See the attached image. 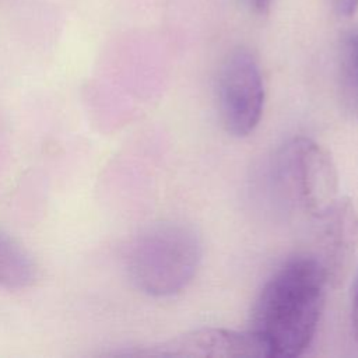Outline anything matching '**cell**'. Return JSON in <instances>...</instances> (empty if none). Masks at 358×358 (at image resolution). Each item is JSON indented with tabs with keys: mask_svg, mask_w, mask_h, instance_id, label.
Here are the masks:
<instances>
[{
	"mask_svg": "<svg viewBox=\"0 0 358 358\" xmlns=\"http://www.w3.org/2000/svg\"><path fill=\"white\" fill-rule=\"evenodd\" d=\"M327 287L326 273L313 253L292 256L270 275L255 302L250 327L270 357L294 358L309 348Z\"/></svg>",
	"mask_w": 358,
	"mask_h": 358,
	"instance_id": "1",
	"label": "cell"
},
{
	"mask_svg": "<svg viewBox=\"0 0 358 358\" xmlns=\"http://www.w3.org/2000/svg\"><path fill=\"white\" fill-rule=\"evenodd\" d=\"M201 260V242L193 228L161 222L141 231L126 249L130 281L151 296H171L189 285Z\"/></svg>",
	"mask_w": 358,
	"mask_h": 358,
	"instance_id": "2",
	"label": "cell"
},
{
	"mask_svg": "<svg viewBox=\"0 0 358 358\" xmlns=\"http://www.w3.org/2000/svg\"><path fill=\"white\" fill-rule=\"evenodd\" d=\"M277 175L288 196L310 217H322L338 199V173L330 152L299 136L278 152Z\"/></svg>",
	"mask_w": 358,
	"mask_h": 358,
	"instance_id": "3",
	"label": "cell"
},
{
	"mask_svg": "<svg viewBox=\"0 0 358 358\" xmlns=\"http://www.w3.org/2000/svg\"><path fill=\"white\" fill-rule=\"evenodd\" d=\"M264 83L256 57L245 48L231 50L217 77V102L225 130L235 137L249 136L264 109Z\"/></svg>",
	"mask_w": 358,
	"mask_h": 358,
	"instance_id": "4",
	"label": "cell"
},
{
	"mask_svg": "<svg viewBox=\"0 0 358 358\" xmlns=\"http://www.w3.org/2000/svg\"><path fill=\"white\" fill-rule=\"evenodd\" d=\"M134 355L185 357V358H267L268 350L263 340L253 331H235L227 329L204 327L176 336L147 351Z\"/></svg>",
	"mask_w": 358,
	"mask_h": 358,
	"instance_id": "5",
	"label": "cell"
},
{
	"mask_svg": "<svg viewBox=\"0 0 358 358\" xmlns=\"http://www.w3.org/2000/svg\"><path fill=\"white\" fill-rule=\"evenodd\" d=\"M315 257L322 264L329 285L340 287L350 273L358 245V213L348 197L337 201L319 218Z\"/></svg>",
	"mask_w": 358,
	"mask_h": 358,
	"instance_id": "6",
	"label": "cell"
},
{
	"mask_svg": "<svg viewBox=\"0 0 358 358\" xmlns=\"http://www.w3.org/2000/svg\"><path fill=\"white\" fill-rule=\"evenodd\" d=\"M36 280V266L31 255L13 238L0 231V285L25 288Z\"/></svg>",
	"mask_w": 358,
	"mask_h": 358,
	"instance_id": "7",
	"label": "cell"
},
{
	"mask_svg": "<svg viewBox=\"0 0 358 358\" xmlns=\"http://www.w3.org/2000/svg\"><path fill=\"white\" fill-rule=\"evenodd\" d=\"M338 83L344 108L358 119V27L351 29L341 42Z\"/></svg>",
	"mask_w": 358,
	"mask_h": 358,
	"instance_id": "8",
	"label": "cell"
},
{
	"mask_svg": "<svg viewBox=\"0 0 358 358\" xmlns=\"http://www.w3.org/2000/svg\"><path fill=\"white\" fill-rule=\"evenodd\" d=\"M351 327L355 343L358 344V273L355 275L352 294H351Z\"/></svg>",
	"mask_w": 358,
	"mask_h": 358,
	"instance_id": "9",
	"label": "cell"
},
{
	"mask_svg": "<svg viewBox=\"0 0 358 358\" xmlns=\"http://www.w3.org/2000/svg\"><path fill=\"white\" fill-rule=\"evenodd\" d=\"M334 6L340 15L350 17L358 10V0H334Z\"/></svg>",
	"mask_w": 358,
	"mask_h": 358,
	"instance_id": "10",
	"label": "cell"
},
{
	"mask_svg": "<svg viewBox=\"0 0 358 358\" xmlns=\"http://www.w3.org/2000/svg\"><path fill=\"white\" fill-rule=\"evenodd\" d=\"M271 1L273 0H250V4L257 14L266 15L271 7Z\"/></svg>",
	"mask_w": 358,
	"mask_h": 358,
	"instance_id": "11",
	"label": "cell"
}]
</instances>
